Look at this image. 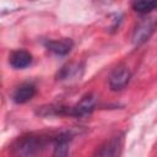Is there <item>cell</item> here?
I'll return each instance as SVG.
<instances>
[{"label": "cell", "mask_w": 157, "mask_h": 157, "mask_svg": "<svg viewBox=\"0 0 157 157\" xmlns=\"http://www.w3.org/2000/svg\"><path fill=\"white\" fill-rule=\"evenodd\" d=\"M45 146V139L40 135H25L18 137L12 145L11 152L13 157H36V155Z\"/></svg>", "instance_id": "1"}, {"label": "cell", "mask_w": 157, "mask_h": 157, "mask_svg": "<svg viewBox=\"0 0 157 157\" xmlns=\"http://www.w3.org/2000/svg\"><path fill=\"white\" fill-rule=\"evenodd\" d=\"M157 28V16H146L142 20L137 22V25L134 28L132 36H131V42L135 47L142 45L146 43L150 37L153 34L155 29Z\"/></svg>", "instance_id": "2"}, {"label": "cell", "mask_w": 157, "mask_h": 157, "mask_svg": "<svg viewBox=\"0 0 157 157\" xmlns=\"http://www.w3.org/2000/svg\"><path fill=\"white\" fill-rule=\"evenodd\" d=\"M124 147V135H114L108 139L99 148L97 157H120Z\"/></svg>", "instance_id": "3"}, {"label": "cell", "mask_w": 157, "mask_h": 157, "mask_svg": "<svg viewBox=\"0 0 157 157\" xmlns=\"http://www.w3.org/2000/svg\"><path fill=\"white\" fill-rule=\"evenodd\" d=\"M97 94L94 93H87L85 94L78 103L72 105L70 108V117L74 118H82L86 115H90L97 104Z\"/></svg>", "instance_id": "4"}, {"label": "cell", "mask_w": 157, "mask_h": 157, "mask_svg": "<svg viewBox=\"0 0 157 157\" xmlns=\"http://www.w3.org/2000/svg\"><path fill=\"white\" fill-rule=\"evenodd\" d=\"M130 77H131V74H130V70L128 66L125 65H119L117 66L112 74L109 75V87L112 91H120L123 90L130 81Z\"/></svg>", "instance_id": "5"}, {"label": "cell", "mask_w": 157, "mask_h": 157, "mask_svg": "<svg viewBox=\"0 0 157 157\" xmlns=\"http://www.w3.org/2000/svg\"><path fill=\"white\" fill-rule=\"evenodd\" d=\"M82 69L83 67L78 63H69L59 70L56 75V80L59 81L80 80V77L82 76Z\"/></svg>", "instance_id": "6"}, {"label": "cell", "mask_w": 157, "mask_h": 157, "mask_svg": "<svg viewBox=\"0 0 157 157\" xmlns=\"http://www.w3.org/2000/svg\"><path fill=\"white\" fill-rule=\"evenodd\" d=\"M34 94H36V86L31 82H25L13 91L12 99L17 104H23L29 102L34 97Z\"/></svg>", "instance_id": "7"}, {"label": "cell", "mask_w": 157, "mask_h": 157, "mask_svg": "<svg viewBox=\"0 0 157 157\" xmlns=\"http://www.w3.org/2000/svg\"><path fill=\"white\" fill-rule=\"evenodd\" d=\"M9 63L13 69H26L32 63V54L25 49L13 50L9 56Z\"/></svg>", "instance_id": "8"}, {"label": "cell", "mask_w": 157, "mask_h": 157, "mask_svg": "<svg viewBox=\"0 0 157 157\" xmlns=\"http://www.w3.org/2000/svg\"><path fill=\"white\" fill-rule=\"evenodd\" d=\"M71 135L67 132H61L54 137V151L53 157H69Z\"/></svg>", "instance_id": "9"}, {"label": "cell", "mask_w": 157, "mask_h": 157, "mask_svg": "<svg viewBox=\"0 0 157 157\" xmlns=\"http://www.w3.org/2000/svg\"><path fill=\"white\" fill-rule=\"evenodd\" d=\"M45 47L49 52H52L56 55H66L71 52V49L74 47V42L70 38L54 39V40H48L45 43Z\"/></svg>", "instance_id": "10"}, {"label": "cell", "mask_w": 157, "mask_h": 157, "mask_svg": "<svg viewBox=\"0 0 157 157\" xmlns=\"http://www.w3.org/2000/svg\"><path fill=\"white\" fill-rule=\"evenodd\" d=\"M134 11L139 12V13H151L153 10L157 9V1L155 0H139V1H134L131 4Z\"/></svg>", "instance_id": "11"}]
</instances>
